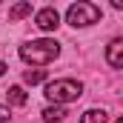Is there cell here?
<instances>
[{
    "instance_id": "6da1fadb",
    "label": "cell",
    "mask_w": 123,
    "mask_h": 123,
    "mask_svg": "<svg viewBox=\"0 0 123 123\" xmlns=\"http://www.w3.org/2000/svg\"><path fill=\"white\" fill-rule=\"evenodd\" d=\"M20 60L29 63V66H49L52 60H57L60 55V43L57 40H49V37H40V40H26L20 46Z\"/></svg>"
},
{
    "instance_id": "7a4b0ae2",
    "label": "cell",
    "mask_w": 123,
    "mask_h": 123,
    "mask_svg": "<svg viewBox=\"0 0 123 123\" xmlns=\"http://www.w3.org/2000/svg\"><path fill=\"white\" fill-rule=\"evenodd\" d=\"M43 94L55 103V106H63V103H72L83 94V83L74 80V77H57V80H49Z\"/></svg>"
},
{
    "instance_id": "3957f363",
    "label": "cell",
    "mask_w": 123,
    "mask_h": 123,
    "mask_svg": "<svg viewBox=\"0 0 123 123\" xmlns=\"http://www.w3.org/2000/svg\"><path fill=\"white\" fill-rule=\"evenodd\" d=\"M100 20V6L94 3H86V0H77L66 9V23L74 26V29H86V26H94Z\"/></svg>"
},
{
    "instance_id": "277c9868",
    "label": "cell",
    "mask_w": 123,
    "mask_h": 123,
    "mask_svg": "<svg viewBox=\"0 0 123 123\" xmlns=\"http://www.w3.org/2000/svg\"><path fill=\"white\" fill-rule=\"evenodd\" d=\"M34 26L40 31H55L60 26V14H57V9L55 6H46V9H40L37 14H34Z\"/></svg>"
},
{
    "instance_id": "5b68a950",
    "label": "cell",
    "mask_w": 123,
    "mask_h": 123,
    "mask_svg": "<svg viewBox=\"0 0 123 123\" xmlns=\"http://www.w3.org/2000/svg\"><path fill=\"white\" fill-rule=\"evenodd\" d=\"M106 63H109L112 69H123V40L120 37H115V40L109 43V49H106Z\"/></svg>"
},
{
    "instance_id": "8992f818",
    "label": "cell",
    "mask_w": 123,
    "mask_h": 123,
    "mask_svg": "<svg viewBox=\"0 0 123 123\" xmlns=\"http://www.w3.org/2000/svg\"><path fill=\"white\" fill-rule=\"evenodd\" d=\"M80 123H109V112L106 109H86L80 115Z\"/></svg>"
},
{
    "instance_id": "52a82bcc",
    "label": "cell",
    "mask_w": 123,
    "mask_h": 123,
    "mask_svg": "<svg viewBox=\"0 0 123 123\" xmlns=\"http://www.w3.org/2000/svg\"><path fill=\"white\" fill-rule=\"evenodd\" d=\"M6 100H9L12 106H26L29 94L23 92V86H9V89H6Z\"/></svg>"
},
{
    "instance_id": "ba28073f",
    "label": "cell",
    "mask_w": 123,
    "mask_h": 123,
    "mask_svg": "<svg viewBox=\"0 0 123 123\" xmlns=\"http://www.w3.org/2000/svg\"><path fill=\"white\" fill-rule=\"evenodd\" d=\"M29 14H31V3H26V0L14 3V6L9 9V20H23V17H29Z\"/></svg>"
},
{
    "instance_id": "9c48e42d",
    "label": "cell",
    "mask_w": 123,
    "mask_h": 123,
    "mask_svg": "<svg viewBox=\"0 0 123 123\" xmlns=\"http://www.w3.org/2000/svg\"><path fill=\"white\" fill-rule=\"evenodd\" d=\"M40 115H43L46 123H60L63 117H66V109H63V106H46Z\"/></svg>"
},
{
    "instance_id": "30bf717a",
    "label": "cell",
    "mask_w": 123,
    "mask_h": 123,
    "mask_svg": "<svg viewBox=\"0 0 123 123\" xmlns=\"http://www.w3.org/2000/svg\"><path fill=\"white\" fill-rule=\"evenodd\" d=\"M23 80H26L29 86H37V83L46 80V72H43V69H26V72H23Z\"/></svg>"
},
{
    "instance_id": "8fae6325",
    "label": "cell",
    "mask_w": 123,
    "mask_h": 123,
    "mask_svg": "<svg viewBox=\"0 0 123 123\" xmlns=\"http://www.w3.org/2000/svg\"><path fill=\"white\" fill-rule=\"evenodd\" d=\"M12 117V112H9V106H0V123H6Z\"/></svg>"
},
{
    "instance_id": "7c38bea8",
    "label": "cell",
    "mask_w": 123,
    "mask_h": 123,
    "mask_svg": "<svg viewBox=\"0 0 123 123\" xmlns=\"http://www.w3.org/2000/svg\"><path fill=\"white\" fill-rule=\"evenodd\" d=\"M6 69H9V66H6V63L0 60V77H3V74H6Z\"/></svg>"
},
{
    "instance_id": "4fadbf2b",
    "label": "cell",
    "mask_w": 123,
    "mask_h": 123,
    "mask_svg": "<svg viewBox=\"0 0 123 123\" xmlns=\"http://www.w3.org/2000/svg\"><path fill=\"white\" fill-rule=\"evenodd\" d=\"M115 123H123V120H115Z\"/></svg>"
}]
</instances>
